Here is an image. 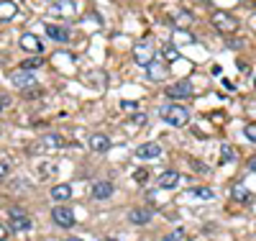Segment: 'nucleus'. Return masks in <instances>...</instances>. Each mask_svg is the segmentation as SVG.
<instances>
[{"mask_svg": "<svg viewBox=\"0 0 256 241\" xmlns=\"http://www.w3.org/2000/svg\"><path fill=\"white\" fill-rule=\"evenodd\" d=\"M233 198H236V200H241V203H251V192H248L246 187L236 185V187H233Z\"/></svg>", "mask_w": 256, "mask_h": 241, "instance_id": "21", "label": "nucleus"}, {"mask_svg": "<svg viewBox=\"0 0 256 241\" xmlns=\"http://www.w3.org/2000/svg\"><path fill=\"white\" fill-rule=\"evenodd\" d=\"M8 172H10V164H8L6 159H0V180H6Z\"/></svg>", "mask_w": 256, "mask_h": 241, "instance_id": "26", "label": "nucleus"}, {"mask_svg": "<svg viewBox=\"0 0 256 241\" xmlns=\"http://www.w3.org/2000/svg\"><path fill=\"white\" fill-rule=\"evenodd\" d=\"M134 121H136L138 126H144V123H146V116H144V113H138V116H134Z\"/></svg>", "mask_w": 256, "mask_h": 241, "instance_id": "28", "label": "nucleus"}, {"mask_svg": "<svg viewBox=\"0 0 256 241\" xmlns=\"http://www.w3.org/2000/svg\"><path fill=\"white\" fill-rule=\"evenodd\" d=\"M251 169H256V159H254V162H251Z\"/></svg>", "mask_w": 256, "mask_h": 241, "instance_id": "31", "label": "nucleus"}, {"mask_svg": "<svg viewBox=\"0 0 256 241\" xmlns=\"http://www.w3.org/2000/svg\"><path fill=\"white\" fill-rule=\"evenodd\" d=\"M128 221H131L134 226H146L148 221H152V210L148 208H134L131 213H128Z\"/></svg>", "mask_w": 256, "mask_h": 241, "instance_id": "9", "label": "nucleus"}, {"mask_svg": "<svg viewBox=\"0 0 256 241\" xmlns=\"http://www.w3.org/2000/svg\"><path fill=\"white\" fill-rule=\"evenodd\" d=\"M90 149L98 151V154H102V151L110 149V139L102 136V134H95V136H90Z\"/></svg>", "mask_w": 256, "mask_h": 241, "instance_id": "14", "label": "nucleus"}, {"mask_svg": "<svg viewBox=\"0 0 256 241\" xmlns=\"http://www.w3.org/2000/svg\"><path fill=\"white\" fill-rule=\"evenodd\" d=\"M52 218H54V223L62 226V228H72V226H74V213H72V208H67V205H54Z\"/></svg>", "mask_w": 256, "mask_h": 241, "instance_id": "3", "label": "nucleus"}, {"mask_svg": "<svg viewBox=\"0 0 256 241\" xmlns=\"http://www.w3.org/2000/svg\"><path fill=\"white\" fill-rule=\"evenodd\" d=\"M41 62H44V59L34 54V57H28V59H24V62H20V70H24V72H28V70H36Z\"/></svg>", "mask_w": 256, "mask_h": 241, "instance_id": "20", "label": "nucleus"}, {"mask_svg": "<svg viewBox=\"0 0 256 241\" xmlns=\"http://www.w3.org/2000/svg\"><path fill=\"white\" fill-rule=\"evenodd\" d=\"M105 241H118V238H105Z\"/></svg>", "mask_w": 256, "mask_h": 241, "instance_id": "33", "label": "nucleus"}, {"mask_svg": "<svg viewBox=\"0 0 256 241\" xmlns=\"http://www.w3.org/2000/svg\"><path fill=\"white\" fill-rule=\"evenodd\" d=\"M52 13L62 16V18H72V16H77V6L72 3V0H56V6H54Z\"/></svg>", "mask_w": 256, "mask_h": 241, "instance_id": "8", "label": "nucleus"}, {"mask_svg": "<svg viewBox=\"0 0 256 241\" xmlns=\"http://www.w3.org/2000/svg\"><path fill=\"white\" fill-rule=\"evenodd\" d=\"M59 146H64V139H62V136H54V134L46 136L44 141L38 144V149H59Z\"/></svg>", "mask_w": 256, "mask_h": 241, "instance_id": "19", "label": "nucleus"}, {"mask_svg": "<svg viewBox=\"0 0 256 241\" xmlns=\"http://www.w3.org/2000/svg\"><path fill=\"white\" fill-rule=\"evenodd\" d=\"M212 26H216L220 34H236L241 24H238L236 16H230V13H226V11H218L216 16H212Z\"/></svg>", "mask_w": 256, "mask_h": 241, "instance_id": "2", "label": "nucleus"}, {"mask_svg": "<svg viewBox=\"0 0 256 241\" xmlns=\"http://www.w3.org/2000/svg\"><path fill=\"white\" fill-rule=\"evenodd\" d=\"M159 116H162L169 126H174V128H182V126L190 123V111H187L184 105H180V103H169V105H164L162 111H159Z\"/></svg>", "mask_w": 256, "mask_h": 241, "instance_id": "1", "label": "nucleus"}, {"mask_svg": "<svg viewBox=\"0 0 256 241\" xmlns=\"http://www.w3.org/2000/svg\"><path fill=\"white\" fill-rule=\"evenodd\" d=\"M8 238V231H6V226H0V241H6Z\"/></svg>", "mask_w": 256, "mask_h": 241, "instance_id": "30", "label": "nucleus"}, {"mask_svg": "<svg viewBox=\"0 0 256 241\" xmlns=\"http://www.w3.org/2000/svg\"><path fill=\"white\" fill-rule=\"evenodd\" d=\"M190 198H198V200H212V198H216V190H212V187H192V190H190Z\"/></svg>", "mask_w": 256, "mask_h": 241, "instance_id": "17", "label": "nucleus"}, {"mask_svg": "<svg viewBox=\"0 0 256 241\" xmlns=\"http://www.w3.org/2000/svg\"><path fill=\"white\" fill-rule=\"evenodd\" d=\"M6 105H8V95H0V111H3Z\"/></svg>", "mask_w": 256, "mask_h": 241, "instance_id": "29", "label": "nucleus"}, {"mask_svg": "<svg viewBox=\"0 0 256 241\" xmlns=\"http://www.w3.org/2000/svg\"><path fill=\"white\" fill-rule=\"evenodd\" d=\"M164 59H166V62H174V59H177V49L166 47V49H164Z\"/></svg>", "mask_w": 256, "mask_h": 241, "instance_id": "27", "label": "nucleus"}, {"mask_svg": "<svg viewBox=\"0 0 256 241\" xmlns=\"http://www.w3.org/2000/svg\"><path fill=\"white\" fill-rule=\"evenodd\" d=\"M67 241H82V238H67Z\"/></svg>", "mask_w": 256, "mask_h": 241, "instance_id": "32", "label": "nucleus"}, {"mask_svg": "<svg viewBox=\"0 0 256 241\" xmlns=\"http://www.w3.org/2000/svg\"><path fill=\"white\" fill-rule=\"evenodd\" d=\"M192 95V85L187 80L172 85V87H166V98H190Z\"/></svg>", "mask_w": 256, "mask_h": 241, "instance_id": "7", "label": "nucleus"}, {"mask_svg": "<svg viewBox=\"0 0 256 241\" xmlns=\"http://www.w3.org/2000/svg\"><path fill=\"white\" fill-rule=\"evenodd\" d=\"M244 134H246V139H248V141H254V144H256V123H248V126L244 128Z\"/></svg>", "mask_w": 256, "mask_h": 241, "instance_id": "24", "label": "nucleus"}, {"mask_svg": "<svg viewBox=\"0 0 256 241\" xmlns=\"http://www.w3.org/2000/svg\"><path fill=\"white\" fill-rule=\"evenodd\" d=\"M52 198H54V200H70V198H72V187H70L67 182L54 185V187H52Z\"/></svg>", "mask_w": 256, "mask_h": 241, "instance_id": "16", "label": "nucleus"}, {"mask_svg": "<svg viewBox=\"0 0 256 241\" xmlns=\"http://www.w3.org/2000/svg\"><path fill=\"white\" fill-rule=\"evenodd\" d=\"M18 44H20V49H24V52H31V54H41V49H44V47H41V41L34 34H24Z\"/></svg>", "mask_w": 256, "mask_h": 241, "instance_id": "6", "label": "nucleus"}, {"mask_svg": "<svg viewBox=\"0 0 256 241\" xmlns=\"http://www.w3.org/2000/svg\"><path fill=\"white\" fill-rule=\"evenodd\" d=\"M134 180H136L138 185H144V182L148 180V172H146V169H136V172H134Z\"/></svg>", "mask_w": 256, "mask_h": 241, "instance_id": "25", "label": "nucleus"}, {"mask_svg": "<svg viewBox=\"0 0 256 241\" xmlns=\"http://www.w3.org/2000/svg\"><path fill=\"white\" fill-rule=\"evenodd\" d=\"M162 157V146L154 144V141H148V144H141L136 149V159H159Z\"/></svg>", "mask_w": 256, "mask_h": 241, "instance_id": "5", "label": "nucleus"}, {"mask_svg": "<svg viewBox=\"0 0 256 241\" xmlns=\"http://www.w3.org/2000/svg\"><path fill=\"white\" fill-rule=\"evenodd\" d=\"M46 36H49V39H54L56 44L70 41V31L64 29V26H54V24H49V26H46Z\"/></svg>", "mask_w": 256, "mask_h": 241, "instance_id": "11", "label": "nucleus"}, {"mask_svg": "<svg viewBox=\"0 0 256 241\" xmlns=\"http://www.w3.org/2000/svg\"><path fill=\"white\" fill-rule=\"evenodd\" d=\"M18 16V6L13 0H0V21H10Z\"/></svg>", "mask_w": 256, "mask_h": 241, "instance_id": "13", "label": "nucleus"}, {"mask_svg": "<svg viewBox=\"0 0 256 241\" xmlns=\"http://www.w3.org/2000/svg\"><path fill=\"white\" fill-rule=\"evenodd\" d=\"M10 228H13V231H28V228H31V218H28L24 210L13 208V210H10Z\"/></svg>", "mask_w": 256, "mask_h": 241, "instance_id": "4", "label": "nucleus"}, {"mask_svg": "<svg viewBox=\"0 0 256 241\" xmlns=\"http://www.w3.org/2000/svg\"><path fill=\"white\" fill-rule=\"evenodd\" d=\"M110 195H113V185L110 182H95L92 185V198L95 200H105V198H110Z\"/></svg>", "mask_w": 256, "mask_h": 241, "instance_id": "12", "label": "nucleus"}, {"mask_svg": "<svg viewBox=\"0 0 256 241\" xmlns=\"http://www.w3.org/2000/svg\"><path fill=\"white\" fill-rule=\"evenodd\" d=\"M136 62H138V64H144V67H148V64L154 62L152 57H148V39L141 44V49H136Z\"/></svg>", "mask_w": 256, "mask_h": 241, "instance_id": "18", "label": "nucleus"}, {"mask_svg": "<svg viewBox=\"0 0 256 241\" xmlns=\"http://www.w3.org/2000/svg\"><path fill=\"white\" fill-rule=\"evenodd\" d=\"M177 185H180V174H177V172L169 169V172H162V174H159V187H164V190H174Z\"/></svg>", "mask_w": 256, "mask_h": 241, "instance_id": "10", "label": "nucleus"}, {"mask_svg": "<svg viewBox=\"0 0 256 241\" xmlns=\"http://www.w3.org/2000/svg\"><path fill=\"white\" fill-rule=\"evenodd\" d=\"M10 80H13L16 87H24V90L31 87V85H36V75H31V72H16Z\"/></svg>", "mask_w": 256, "mask_h": 241, "instance_id": "15", "label": "nucleus"}, {"mask_svg": "<svg viewBox=\"0 0 256 241\" xmlns=\"http://www.w3.org/2000/svg\"><path fill=\"white\" fill-rule=\"evenodd\" d=\"M174 24H180V26H190V24H192V16L182 11V13H177V16H174Z\"/></svg>", "mask_w": 256, "mask_h": 241, "instance_id": "23", "label": "nucleus"}, {"mask_svg": "<svg viewBox=\"0 0 256 241\" xmlns=\"http://www.w3.org/2000/svg\"><path fill=\"white\" fill-rule=\"evenodd\" d=\"M233 157H236V151H233V146L223 144V146H220V159H223V162H233Z\"/></svg>", "mask_w": 256, "mask_h": 241, "instance_id": "22", "label": "nucleus"}, {"mask_svg": "<svg viewBox=\"0 0 256 241\" xmlns=\"http://www.w3.org/2000/svg\"><path fill=\"white\" fill-rule=\"evenodd\" d=\"M254 85H256V80H254Z\"/></svg>", "mask_w": 256, "mask_h": 241, "instance_id": "34", "label": "nucleus"}]
</instances>
